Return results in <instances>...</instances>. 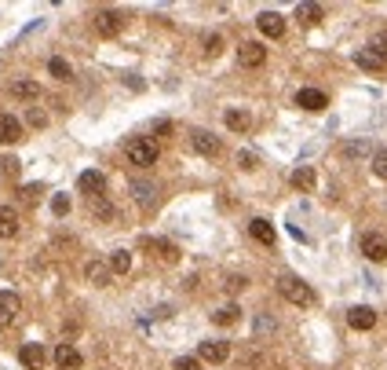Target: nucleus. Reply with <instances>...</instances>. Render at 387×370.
Returning a JSON list of instances; mask_svg holds the SVG:
<instances>
[{"instance_id":"nucleus-17","label":"nucleus","mask_w":387,"mask_h":370,"mask_svg":"<svg viewBox=\"0 0 387 370\" xmlns=\"http://www.w3.org/2000/svg\"><path fill=\"white\" fill-rule=\"evenodd\" d=\"M23 140V121L12 114H0V143H18Z\"/></svg>"},{"instance_id":"nucleus-19","label":"nucleus","mask_w":387,"mask_h":370,"mask_svg":"<svg viewBox=\"0 0 387 370\" xmlns=\"http://www.w3.org/2000/svg\"><path fill=\"white\" fill-rule=\"evenodd\" d=\"M84 271H88V279L95 282V286H110V282H114V271H110V264H103V260H92Z\"/></svg>"},{"instance_id":"nucleus-40","label":"nucleus","mask_w":387,"mask_h":370,"mask_svg":"<svg viewBox=\"0 0 387 370\" xmlns=\"http://www.w3.org/2000/svg\"><path fill=\"white\" fill-rule=\"evenodd\" d=\"M256 334H274V319H267V315H263V319H256Z\"/></svg>"},{"instance_id":"nucleus-25","label":"nucleus","mask_w":387,"mask_h":370,"mask_svg":"<svg viewBox=\"0 0 387 370\" xmlns=\"http://www.w3.org/2000/svg\"><path fill=\"white\" fill-rule=\"evenodd\" d=\"M143 246H146V249H157L165 260H179V249L172 246L168 238H143Z\"/></svg>"},{"instance_id":"nucleus-41","label":"nucleus","mask_w":387,"mask_h":370,"mask_svg":"<svg viewBox=\"0 0 387 370\" xmlns=\"http://www.w3.org/2000/svg\"><path fill=\"white\" fill-rule=\"evenodd\" d=\"M238 162H241V169H256V154L241 151V154H238Z\"/></svg>"},{"instance_id":"nucleus-6","label":"nucleus","mask_w":387,"mask_h":370,"mask_svg":"<svg viewBox=\"0 0 387 370\" xmlns=\"http://www.w3.org/2000/svg\"><path fill=\"white\" fill-rule=\"evenodd\" d=\"M238 62L249 70H260L267 62V48L260 45V40H245V45H238Z\"/></svg>"},{"instance_id":"nucleus-13","label":"nucleus","mask_w":387,"mask_h":370,"mask_svg":"<svg viewBox=\"0 0 387 370\" xmlns=\"http://www.w3.org/2000/svg\"><path fill=\"white\" fill-rule=\"evenodd\" d=\"M296 107L318 114V110L329 107V96H325V92H318V88H299V92H296Z\"/></svg>"},{"instance_id":"nucleus-11","label":"nucleus","mask_w":387,"mask_h":370,"mask_svg":"<svg viewBox=\"0 0 387 370\" xmlns=\"http://www.w3.org/2000/svg\"><path fill=\"white\" fill-rule=\"evenodd\" d=\"M347 326H351V330H373V326H376V312L369 308V304H354V308L347 312Z\"/></svg>"},{"instance_id":"nucleus-32","label":"nucleus","mask_w":387,"mask_h":370,"mask_svg":"<svg viewBox=\"0 0 387 370\" xmlns=\"http://www.w3.org/2000/svg\"><path fill=\"white\" fill-rule=\"evenodd\" d=\"M369 51H373V56H380V59L387 62V29H384V34H376V37L369 40Z\"/></svg>"},{"instance_id":"nucleus-3","label":"nucleus","mask_w":387,"mask_h":370,"mask_svg":"<svg viewBox=\"0 0 387 370\" xmlns=\"http://www.w3.org/2000/svg\"><path fill=\"white\" fill-rule=\"evenodd\" d=\"M190 147L198 154H205V158H216L223 151V143H219V136H212L209 129H194L190 132Z\"/></svg>"},{"instance_id":"nucleus-21","label":"nucleus","mask_w":387,"mask_h":370,"mask_svg":"<svg viewBox=\"0 0 387 370\" xmlns=\"http://www.w3.org/2000/svg\"><path fill=\"white\" fill-rule=\"evenodd\" d=\"M223 121H227L230 132H249L252 129V118L245 110H227V114H223Z\"/></svg>"},{"instance_id":"nucleus-4","label":"nucleus","mask_w":387,"mask_h":370,"mask_svg":"<svg viewBox=\"0 0 387 370\" xmlns=\"http://www.w3.org/2000/svg\"><path fill=\"white\" fill-rule=\"evenodd\" d=\"M77 187H81V195H88V198H103L106 195V176L99 169H84L77 176Z\"/></svg>"},{"instance_id":"nucleus-2","label":"nucleus","mask_w":387,"mask_h":370,"mask_svg":"<svg viewBox=\"0 0 387 370\" xmlns=\"http://www.w3.org/2000/svg\"><path fill=\"white\" fill-rule=\"evenodd\" d=\"M124 154H128V162H132V165L146 169V165H154V162H157V143H154V140H146V136H135V140H128Z\"/></svg>"},{"instance_id":"nucleus-38","label":"nucleus","mask_w":387,"mask_h":370,"mask_svg":"<svg viewBox=\"0 0 387 370\" xmlns=\"http://www.w3.org/2000/svg\"><path fill=\"white\" fill-rule=\"evenodd\" d=\"M0 173H4V176H18V158L8 154L4 162H0Z\"/></svg>"},{"instance_id":"nucleus-26","label":"nucleus","mask_w":387,"mask_h":370,"mask_svg":"<svg viewBox=\"0 0 387 370\" xmlns=\"http://www.w3.org/2000/svg\"><path fill=\"white\" fill-rule=\"evenodd\" d=\"M354 62H358L362 70H369V73H376V70H384V66H387V62H384L380 56H373L369 48H365V51H354Z\"/></svg>"},{"instance_id":"nucleus-29","label":"nucleus","mask_w":387,"mask_h":370,"mask_svg":"<svg viewBox=\"0 0 387 370\" xmlns=\"http://www.w3.org/2000/svg\"><path fill=\"white\" fill-rule=\"evenodd\" d=\"M48 73H51V77H59V81H70L73 77V70H70V62L66 59H48Z\"/></svg>"},{"instance_id":"nucleus-1","label":"nucleus","mask_w":387,"mask_h":370,"mask_svg":"<svg viewBox=\"0 0 387 370\" xmlns=\"http://www.w3.org/2000/svg\"><path fill=\"white\" fill-rule=\"evenodd\" d=\"M278 293H282L289 304H296V308H310V304L318 301L315 290H310L304 279H296V275H282V279H278Z\"/></svg>"},{"instance_id":"nucleus-16","label":"nucleus","mask_w":387,"mask_h":370,"mask_svg":"<svg viewBox=\"0 0 387 370\" xmlns=\"http://www.w3.org/2000/svg\"><path fill=\"white\" fill-rule=\"evenodd\" d=\"M81 363H84V356H81L73 345H55V367H62V370H77Z\"/></svg>"},{"instance_id":"nucleus-5","label":"nucleus","mask_w":387,"mask_h":370,"mask_svg":"<svg viewBox=\"0 0 387 370\" xmlns=\"http://www.w3.org/2000/svg\"><path fill=\"white\" fill-rule=\"evenodd\" d=\"M128 191H132V198H135V202L143 206V209H154L161 187L154 184V180H132V184H128Z\"/></svg>"},{"instance_id":"nucleus-36","label":"nucleus","mask_w":387,"mask_h":370,"mask_svg":"<svg viewBox=\"0 0 387 370\" xmlns=\"http://www.w3.org/2000/svg\"><path fill=\"white\" fill-rule=\"evenodd\" d=\"M40 191H44V187H40V184H26V187H18V195H23V202H37V198H40Z\"/></svg>"},{"instance_id":"nucleus-20","label":"nucleus","mask_w":387,"mask_h":370,"mask_svg":"<svg viewBox=\"0 0 387 370\" xmlns=\"http://www.w3.org/2000/svg\"><path fill=\"white\" fill-rule=\"evenodd\" d=\"M315 184H318V173L310 165H299L293 173V187H296V191H315Z\"/></svg>"},{"instance_id":"nucleus-8","label":"nucleus","mask_w":387,"mask_h":370,"mask_svg":"<svg viewBox=\"0 0 387 370\" xmlns=\"http://www.w3.org/2000/svg\"><path fill=\"white\" fill-rule=\"evenodd\" d=\"M121 26H124L121 12H110V8H103V12L95 15V29H99L103 37H117V34H121Z\"/></svg>"},{"instance_id":"nucleus-12","label":"nucleus","mask_w":387,"mask_h":370,"mask_svg":"<svg viewBox=\"0 0 387 370\" xmlns=\"http://www.w3.org/2000/svg\"><path fill=\"white\" fill-rule=\"evenodd\" d=\"M227 356H230L227 341H201L198 345V359H201V363H223Z\"/></svg>"},{"instance_id":"nucleus-37","label":"nucleus","mask_w":387,"mask_h":370,"mask_svg":"<svg viewBox=\"0 0 387 370\" xmlns=\"http://www.w3.org/2000/svg\"><path fill=\"white\" fill-rule=\"evenodd\" d=\"M176 370H201V359L198 356H179L176 359Z\"/></svg>"},{"instance_id":"nucleus-31","label":"nucleus","mask_w":387,"mask_h":370,"mask_svg":"<svg viewBox=\"0 0 387 370\" xmlns=\"http://www.w3.org/2000/svg\"><path fill=\"white\" fill-rule=\"evenodd\" d=\"M245 286H249L245 275H227V279H223V290H227V293H241Z\"/></svg>"},{"instance_id":"nucleus-35","label":"nucleus","mask_w":387,"mask_h":370,"mask_svg":"<svg viewBox=\"0 0 387 370\" xmlns=\"http://www.w3.org/2000/svg\"><path fill=\"white\" fill-rule=\"evenodd\" d=\"M51 213H55V217H66V213H70V198H66V195H55V198H51Z\"/></svg>"},{"instance_id":"nucleus-27","label":"nucleus","mask_w":387,"mask_h":370,"mask_svg":"<svg viewBox=\"0 0 387 370\" xmlns=\"http://www.w3.org/2000/svg\"><path fill=\"white\" fill-rule=\"evenodd\" d=\"M12 96L15 99H37L40 88H37V81H12Z\"/></svg>"},{"instance_id":"nucleus-22","label":"nucleus","mask_w":387,"mask_h":370,"mask_svg":"<svg viewBox=\"0 0 387 370\" xmlns=\"http://www.w3.org/2000/svg\"><path fill=\"white\" fill-rule=\"evenodd\" d=\"M238 319H241V308H238V304H223V308L212 312V323H216V326H234Z\"/></svg>"},{"instance_id":"nucleus-10","label":"nucleus","mask_w":387,"mask_h":370,"mask_svg":"<svg viewBox=\"0 0 387 370\" xmlns=\"http://www.w3.org/2000/svg\"><path fill=\"white\" fill-rule=\"evenodd\" d=\"M18 363H23L26 370H44V363H48V352H44L40 345H34V341H29V345H23V348H18Z\"/></svg>"},{"instance_id":"nucleus-7","label":"nucleus","mask_w":387,"mask_h":370,"mask_svg":"<svg viewBox=\"0 0 387 370\" xmlns=\"http://www.w3.org/2000/svg\"><path fill=\"white\" fill-rule=\"evenodd\" d=\"M362 253H365V260L384 264V260H387V238H384V235H376V231L362 235Z\"/></svg>"},{"instance_id":"nucleus-18","label":"nucleus","mask_w":387,"mask_h":370,"mask_svg":"<svg viewBox=\"0 0 387 370\" xmlns=\"http://www.w3.org/2000/svg\"><path fill=\"white\" fill-rule=\"evenodd\" d=\"M18 235V213L12 206H0V238H15Z\"/></svg>"},{"instance_id":"nucleus-24","label":"nucleus","mask_w":387,"mask_h":370,"mask_svg":"<svg viewBox=\"0 0 387 370\" xmlns=\"http://www.w3.org/2000/svg\"><path fill=\"white\" fill-rule=\"evenodd\" d=\"M321 15H325V12H321V4H299V8H296V18H299L304 26H318Z\"/></svg>"},{"instance_id":"nucleus-14","label":"nucleus","mask_w":387,"mask_h":370,"mask_svg":"<svg viewBox=\"0 0 387 370\" xmlns=\"http://www.w3.org/2000/svg\"><path fill=\"white\" fill-rule=\"evenodd\" d=\"M256 26H260V34H263V37H282V34H285V18L278 15V12H260Z\"/></svg>"},{"instance_id":"nucleus-33","label":"nucleus","mask_w":387,"mask_h":370,"mask_svg":"<svg viewBox=\"0 0 387 370\" xmlns=\"http://www.w3.org/2000/svg\"><path fill=\"white\" fill-rule=\"evenodd\" d=\"M373 173L380 176V180H387V147H384V151H376V154H373Z\"/></svg>"},{"instance_id":"nucleus-28","label":"nucleus","mask_w":387,"mask_h":370,"mask_svg":"<svg viewBox=\"0 0 387 370\" xmlns=\"http://www.w3.org/2000/svg\"><path fill=\"white\" fill-rule=\"evenodd\" d=\"M365 154H376L369 140H354V143H343V158H365Z\"/></svg>"},{"instance_id":"nucleus-23","label":"nucleus","mask_w":387,"mask_h":370,"mask_svg":"<svg viewBox=\"0 0 387 370\" xmlns=\"http://www.w3.org/2000/svg\"><path fill=\"white\" fill-rule=\"evenodd\" d=\"M106 264H110L114 275H128V271H132V253H128V249H114Z\"/></svg>"},{"instance_id":"nucleus-34","label":"nucleus","mask_w":387,"mask_h":370,"mask_svg":"<svg viewBox=\"0 0 387 370\" xmlns=\"http://www.w3.org/2000/svg\"><path fill=\"white\" fill-rule=\"evenodd\" d=\"M219 51H223V37H219V34H209V37H205V56L216 59Z\"/></svg>"},{"instance_id":"nucleus-39","label":"nucleus","mask_w":387,"mask_h":370,"mask_svg":"<svg viewBox=\"0 0 387 370\" xmlns=\"http://www.w3.org/2000/svg\"><path fill=\"white\" fill-rule=\"evenodd\" d=\"M29 125H34V129H44V125H48V114H44V110H29Z\"/></svg>"},{"instance_id":"nucleus-9","label":"nucleus","mask_w":387,"mask_h":370,"mask_svg":"<svg viewBox=\"0 0 387 370\" xmlns=\"http://www.w3.org/2000/svg\"><path fill=\"white\" fill-rule=\"evenodd\" d=\"M18 312H23V301H18V293L0 290V326H12V323L18 319Z\"/></svg>"},{"instance_id":"nucleus-30","label":"nucleus","mask_w":387,"mask_h":370,"mask_svg":"<svg viewBox=\"0 0 387 370\" xmlns=\"http://www.w3.org/2000/svg\"><path fill=\"white\" fill-rule=\"evenodd\" d=\"M92 213L99 217V220H114V217H117V209H114L110 202H106V198H92Z\"/></svg>"},{"instance_id":"nucleus-15","label":"nucleus","mask_w":387,"mask_h":370,"mask_svg":"<svg viewBox=\"0 0 387 370\" xmlns=\"http://www.w3.org/2000/svg\"><path fill=\"white\" fill-rule=\"evenodd\" d=\"M249 235H252L256 242H263V246H274V242H278V235H274V224H271V220H263V217L249 220Z\"/></svg>"}]
</instances>
